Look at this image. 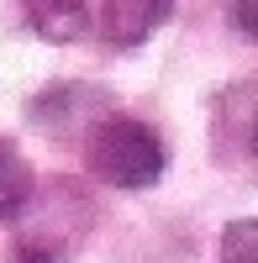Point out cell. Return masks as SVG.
<instances>
[{
	"label": "cell",
	"mask_w": 258,
	"mask_h": 263,
	"mask_svg": "<svg viewBox=\"0 0 258 263\" xmlns=\"http://www.w3.org/2000/svg\"><path fill=\"white\" fill-rule=\"evenodd\" d=\"M84 153H90V174L111 190H148L169 168L163 137L137 116H100Z\"/></svg>",
	"instance_id": "cell-1"
},
{
	"label": "cell",
	"mask_w": 258,
	"mask_h": 263,
	"mask_svg": "<svg viewBox=\"0 0 258 263\" xmlns=\"http://www.w3.org/2000/svg\"><path fill=\"white\" fill-rule=\"evenodd\" d=\"M169 16L174 0H100V37L111 48H142Z\"/></svg>",
	"instance_id": "cell-2"
},
{
	"label": "cell",
	"mask_w": 258,
	"mask_h": 263,
	"mask_svg": "<svg viewBox=\"0 0 258 263\" xmlns=\"http://www.w3.org/2000/svg\"><path fill=\"white\" fill-rule=\"evenodd\" d=\"M27 27L42 42H79L90 32V6L84 0H21Z\"/></svg>",
	"instance_id": "cell-3"
},
{
	"label": "cell",
	"mask_w": 258,
	"mask_h": 263,
	"mask_svg": "<svg viewBox=\"0 0 258 263\" xmlns=\"http://www.w3.org/2000/svg\"><path fill=\"white\" fill-rule=\"evenodd\" d=\"M32 163L21 158V147L11 137H0V227L16 221L21 205H27V195H32Z\"/></svg>",
	"instance_id": "cell-4"
},
{
	"label": "cell",
	"mask_w": 258,
	"mask_h": 263,
	"mask_svg": "<svg viewBox=\"0 0 258 263\" xmlns=\"http://www.w3.org/2000/svg\"><path fill=\"white\" fill-rule=\"evenodd\" d=\"M216 263H258V216H243L222 232V253Z\"/></svg>",
	"instance_id": "cell-5"
},
{
	"label": "cell",
	"mask_w": 258,
	"mask_h": 263,
	"mask_svg": "<svg viewBox=\"0 0 258 263\" xmlns=\"http://www.w3.org/2000/svg\"><path fill=\"white\" fill-rule=\"evenodd\" d=\"M232 21L258 42V0H232Z\"/></svg>",
	"instance_id": "cell-6"
},
{
	"label": "cell",
	"mask_w": 258,
	"mask_h": 263,
	"mask_svg": "<svg viewBox=\"0 0 258 263\" xmlns=\"http://www.w3.org/2000/svg\"><path fill=\"white\" fill-rule=\"evenodd\" d=\"M248 121H243V137H248V158L258 163V90H253V100H248V111H243Z\"/></svg>",
	"instance_id": "cell-7"
}]
</instances>
